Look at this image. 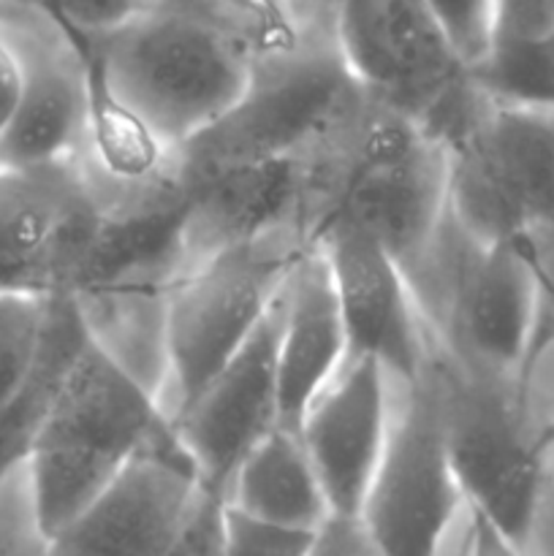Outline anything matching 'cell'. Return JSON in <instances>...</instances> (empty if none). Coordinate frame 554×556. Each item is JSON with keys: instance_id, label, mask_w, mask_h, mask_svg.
I'll return each mask as SVG.
<instances>
[{"instance_id": "8fae6325", "label": "cell", "mask_w": 554, "mask_h": 556, "mask_svg": "<svg viewBox=\"0 0 554 556\" xmlns=\"http://www.w3.org/2000/svg\"><path fill=\"white\" fill-rule=\"evenodd\" d=\"M0 33L22 74L20 106L0 139V168L79 161L90 147L96 92L85 43L36 0H0Z\"/></svg>"}, {"instance_id": "44dd1931", "label": "cell", "mask_w": 554, "mask_h": 556, "mask_svg": "<svg viewBox=\"0 0 554 556\" xmlns=\"http://www.w3.org/2000/svg\"><path fill=\"white\" fill-rule=\"evenodd\" d=\"M0 556H52L27 462L0 481Z\"/></svg>"}, {"instance_id": "6da1fadb", "label": "cell", "mask_w": 554, "mask_h": 556, "mask_svg": "<svg viewBox=\"0 0 554 556\" xmlns=\"http://www.w3.org/2000/svg\"><path fill=\"white\" fill-rule=\"evenodd\" d=\"M367 101L337 41L297 36L259 52L237 106L172 155L188 201V266L261 233L315 244Z\"/></svg>"}, {"instance_id": "d4e9b609", "label": "cell", "mask_w": 554, "mask_h": 556, "mask_svg": "<svg viewBox=\"0 0 554 556\" xmlns=\"http://www.w3.org/2000/svg\"><path fill=\"white\" fill-rule=\"evenodd\" d=\"M228 500L223 494L204 489L199 505L190 514L182 535L174 543L168 556H226L228 530H226Z\"/></svg>"}, {"instance_id": "ffe728a7", "label": "cell", "mask_w": 554, "mask_h": 556, "mask_svg": "<svg viewBox=\"0 0 554 556\" xmlns=\"http://www.w3.org/2000/svg\"><path fill=\"white\" fill-rule=\"evenodd\" d=\"M52 299L0 291V407L14 400L41 362Z\"/></svg>"}, {"instance_id": "9c48e42d", "label": "cell", "mask_w": 554, "mask_h": 556, "mask_svg": "<svg viewBox=\"0 0 554 556\" xmlns=\"http://www.w3.org/2000/svg\"><path fill=\"white\" fill-rule=\"evenodd\" d=\"M445 212L449 150L443 139L369 96L326 226L345 220L364 228L405 269L427 248Z\"/></svg>"}, {"instance_id": "f1b7e54d", "label": "cell", "mask_w": 554, "mask_h": 556, "mask_svg": "<svg viewBox=\"0 0 554 556\" xmlns=\"http://www.w3.org/2000/svg\"><path fill=\"white\" fill-rule=\"evenodd\" d=\"M342 0H288V16L297 36L337 41Z\"/></svg>"}, {"instance_id": "277c9868", "label": "cell", "mask_w": 554, "mask_h": 556, "mask_svg": "<svg viewBox=\"0 0 554 556\" xmlns=\"http://www.w3.org/2000/svg\"><path fill=\"white\" fill-rule=\"evenodd\" d=\"M449 150V204L487 244L554 226V106L465 81L429 125Z\"/></svg>"}, {"instance_id": "ac0fdd59", "label": "cell", "mask_w": 554, "mask_h": 556, "mask_svg": "<svg viewBox=\"0 0 554 556\" xmlns=\"http://www.w3.org/2000/svg\"><path fill=\"white\" fill-rule=\"evenodd\" d=\"M228 508L302 532H318L331 519L329 500L299 429H272L250 451L228 483Z\"/></svg>"}, {"instance_id": "7402d4cb", "label": "cell", "mask_w": 554, "mask_h": 556, "mask_svg": "<svg viewBox=\"0 0 554 556\" xmlns=\"http://www.w3.org/2000/svg\"><path fill=\"white\" fill-rule=\"evenodd\" d=\"M427 3L462 63L470 71L487 63L494 47V0H427Z\"/></svg>"}, {"instance_id": "2e32d148", "label": "cell", "mask_w": 554, "mask_h": 556, "mask_svg": "<svg viewBox=\"0 0 554 556\" xmlns=\"http://www.w3.org/2000/svg\"><path fill=\"white\" fill-rule=\"evenodd\" d=\"M389 421V372L375 358H345L299 427L331 516L362 514L383 459Z\"/></svg>"}, {"instance_id": "52a82bcc", "label": "cell", "mask_w": 554, "mask_h": 556, "mask_svg": "<svg viewBox=\"0 0 554 556\" xmlns=\"http://www.w3.org/2000/svg\"><path fill=\"white\" fill-rule=\"evenodd\" d=\"M402 271L440 351L476 367L530 372L538 286L516 244L481 242L449 204L427 248Z\"/></svg>"}, {"instance_id": "3957f363", "label": "cell", "mask_w": 554, "mask_h": 556, "mask_svg": "<svg viewBox=\"0 0 554 556\" xmlns=\"http://www.w3.org/2000/svg\"><path fill=\"white\" fill-rule=\"evenodd\" d=\"M552 358V356H549ZM538 372L489 369L440 351L424 331L427 383L467 508L521 546L554 448V396Z\"/></svg>"}, {"instance_id": "7a4b0ae2", "label": "cell", "mask_w": 554, "mask_h": 556, "mask_svg": "<svg viewBox=\"0 0 554 556\" xmlns=\"http://www.w3.org/2000/svg\"><path fill=\"white\" fill-rule=\"evenodd\" d=\"M85 43L101 96L177 152L244 96L261 47L221 0H150Z\"/></svg>"}, {"instance_id": "4316f807", "label": "cell", "mask_w": 554, "mask_h": 556, "mask_svg": "<svg viewBox=\"0 0 554 556\" xmlns=\"http://www.w3.org/2000/svg\"><path fill=\"white\" fill-rule=\"evenodd\" d=\"M307 556H383L358 516H331L313 535Z\"/></svg>"}, {"instance_id": "e0dca14e", "label": "cell", "mask_w": 554, "mask_h": 556, "mask_svg": "<svg viewBox=\"0 0 554 556\" xmlns=\"http://www.w3.org/2000/svg\"><path fill=\"white\" fill-rule=\"evenodd\" d=\"M348 358V337L329 264L318 244L304 250L280 293L277 380L280 427L299 429L310 405Z\"/></svg>"}, {"instance_id": "603a6c76", "label": "cell", "mask_w": 554, "mask_h": 556, "mask_svg": "<svg viewBox=\"0 0 554 556\" xmlns=\"http://www.w3.org/2000/svg\"><path fill=\"white\" fill-rule=\"evenodd\" d=\"M228 552L226 556H307L315 532L286 530L264 525L228 508L226 514Z\"/></svg>"}, {"instance_id": "f546056e", "label": "cell", "mask_w": 554, "mask_h": 556, "mask_svg": "<svg viewBox=\"0 0 554 556\" xmlns=\"http://www.w3.org/2000/svg\"><path fill=\"white\" fill-rule=\"evenodd\" d=\"M467 556H525L487 516L467 508Z\"/></svg>"}, {"instance_id": "4dcf8cb0", "label": "cell", "mask_w": 554, "mask_h": 556, "mask_svg": "<svg viewBox=\"0 0 554 556\" xmlns=\"http://www.w3.org/2000/svg\"><path fill=\"white\" fill-rule=\"evenodd\" d=\"M22 96V74H20V60H16L14 49L5 41L0 33V139L5 130L14 123L16 106H20Z\"/></svg>"}, {"instance_id": "1f68e13d", "label": "cell", "mask_w": 554, "mask_h": 556, "mask_svg": "<svg viewBox=\"0 0 554 556\" xmlns=\"http://www.w3.org/2000/svg\"><path fill=\"white\" fill-rule=\"evenodd\" d=\"M454 556H467V519H465V527H462V541L459 546H456Z\"/></svg>"}, {"instance_id": "ba28073f", "label": "cell", "mask_w": 554, "mask_h": 556, "mask_svg": "<svg viewBox=\"0 0 554 556\" xmlns=\"http://www.w3.org/2000/svg\"><path fill=\"white\" fill-rule=\"evenodd\" d=\"M307 248L293 231L261 233L223 244L185 269L168 307V416L185 410L259 331Z\"/></svg>"}, {"instance_id": "7c38bea8", "label": "cell", "mask_w": 554, "mask_h": 556, "mask_svg": "<svg viewBox=\"0 0 554 556\" xmlns=\"http://www.w3.org/2000/svg\"><path fill=\"white\" fill-rule=\"evenodd\" d=\"M337 49L369 96L427 128L470 79L427 0H342Z\"/></svg>"}, {"instance_id": "8992f818", "label": "cell", "mask_w": 554, "mask_h": 556, "mask_svg": "<svg viewBox=\"0 0 554 556\" xmlns=\"http://www.w3.org/2000/svg\"><path fill=\"white\" fill-rule=\"evenodd\" d=\"M85 155L0 168V291L79 296L106 269L130 185Z\"/></svg>"}, {"instance_id": "30bf717a", "label": "cell", "mask_w": 554, "mask_h": 556, "mask_svg": "<svg viewBox=\"0 0 554 556\" xmlns=\"http://www.w3.org/2000/svg\"><path fill=\"white\" fill-rule=\"evenodd\" d=\"M389 380V440L358 519L383 556H443L467 516L465 492L427 383Z\"/></svg>"}, {"instance_id": "4fadbf2b", "label": "cell", "mask_w": 554, "mask_h": 556, "mask_svg": "<svg viewBox=\"0 0 554 556\" xmlns=\"http://www.w3.org/2000/svg\"><path fill=\"white\" fill-rule=\"evenodd\" d=\"M204 489L172 427L52 535V556H168Z\"/></svg>"}, {"instance_id": "5b68a950", "label": "cell", "mask_w": 554, "mask_h": 556, "mask_svg": "<svg viewBox=\"0 0 554 556\" xmlns=\"http://www.w3.org/2000/svg\"><path fill=\"white\" fill-rule=\"evenodd\" d=\"M172 427L166 407L87 337L60 380L27 459L49 535L68 527Z\"/></svg>"}, {"instance_id": "d6986e66", "label": "cell", "mask_w": 554, "mask_h": 556, "mask_svg": "<svg viewBox=\"0 0 554 556\" xmlns=\"http://www.w3.org/2000/svg\"><path fill=\"white\" fill-rule=\"evenodd\" d=\"M87 342L85 324L68 296L52 299L49 334L41 362L25 389L0 407V481L30 459L41 424L47 418L65 369Z\"/></svg>"}, {"instance_id": "9a60e30c", "label": "cell", "mask_w": 554, "mask_h": 556, "mask_svg": "<svg viewBox=\"0 0 554 556\" xmlns=\"http://www.w3.org/2000/svg\"><path fill=\"white\" fill-rule=\"evenodd\" d=\"M280 299L242 351L172 418L179 440L193 456L206 489L228 500V483L250 451L280 427L277 380Z\"/></svg>"}, {"instance_id": "5bb4252c", "label": "cell", "mask_w": 554, "mask_h": 556, "mask_svg": "<svg viewBox=\"0 0 554 556\" xmlns=\"http://www.w3.org/2000/svg\"><path fill=\"white\" fill-rule=\"evenodd\" d=\"M329 264L348 337V358H375L394 380H413L424 362V324L394 255L373 233L335 220L315 242Z\"/></svg>"}, {"instance_id": "83f0119b", "label": "cell", "mask_w": 554, "mask_h": 556, "mask_svg": "<svg viewBox=\"0 0 554 556\" xmlns=\"http://www.w3.org/2000/svg\"><path fill=\"white\" fill-rule=\"evenodd\" d=\"M519 548L525 556H554V448L543 467L530 525H527L525 541Z\"/></svg>"}, {"instance_id": "cb8c5ba5", "label": "cell", "mask_w": 554, "mask_h": 556, "mask_svg": "<svg viewBox=\"0 0 554 556\" xmlns=\"http://www.w3.org/2000/svg\"><path fill=\"white\" fill-rule=\"evenodd\" d=\"M79 41H92L134 20L150 0H36Z\"/></svg>"}, {"instance_id": "484cf974", "label": "cell", "mask_w": 554, "mask_h": 556, "mask_svg": "<svg viewBox=\"0 0 554 556\" xmlns=\"http://www.w3.org/2000/svg\"><path fill=\"white\" fill-rule=\"evenodd\" d=\"M221 3L255 33L261 52L297 38L288 16V0H221Z\"/></svg>"}]
</instances>
